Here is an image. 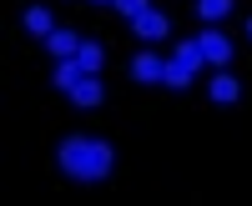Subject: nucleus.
Instances as JSON below:
<instances>
[{
  "label": "nucleus",
  "instance_id": "nucleus-1",
  "mask_svg": "<svg viewBox=\"0 0 252 206\" xmlns=\"http://www.w3.org/2000/svg\"><path fill=\"white\" fill-rule=\"evenodd\" d=\"M56 166H61V176L91 186V181H106L116 171V146L101 136H66L56 146Z\"/></svg>",
  "mask_w": 252,
  "mask_h": 206
},
{
  "label": "nucleus",
  "instance_id": "nucleus-2",
  "mask_svg": "<svg viewBox=\"0 0 252 206\" xmlns=\"http://www.w3.org/2000/svg\"><path fill=\"white\" fill-rule=\"evenodd\" d=\"M197 46H202V55H207V66H212V71H227V66H232V40H227L217 26H207V30L197 35Z\"/></svg>",
  "mask_w": 252,
  "mask_h": 206
},
{
  "label": "nucleus",
  "instance_id": "nucleus-3",
  "mask_svg": "<svg viewBox=\"0 0 252 206\" xmlns=\"http://www.w3.org/2000/svg\"><path fill=\"white\" fill-rule=\"evenodd\" d=\"M131 80H136V86H161V80H166V60L157 51H136L131 55Z\"/></svg>",
  "mask_w": 252,
  "mask_h": 206
},
{
  "label": "nucleus",
  "instance_id": "nucleus-4",
  "mask_svg": "<svg viewBox=\"0 0 252 206\" xmlns=\"http://www.w3.org/2000/svg\"><path fill=\"white\" fill-rule=\"evenodd\" d=\"M131 35L136 40H166V35H172V15H166V10H141L136 20H131Z\"/></svg>",
  "mask_w": 252,
  "mask_h": 206
},
{
  "label": "nucleus",
  "instance_id": "nucleus-5",
  "mask_svg": "<svg viewBox=\"0 0 252 206\" xmlns=\"http://www.w3.org/2000/svg\"><path fill=\"white\" fill-rule=\"evenodd\" d=\"M207 96H212V106H237L242 101V80L232 71H217L212 80H207Z\"/></svg>",
  "mask_w": 252,
  "mask_h": 206
},
{
  "label": "nucleus",
  "instance_id": "nucleus-6",
  "mask_svg": "<svg viewBox=\"0 0 252 206\" xmlns=\"http://www.w3.org/2000/svg\"><path fill=\"white\" fill-rule=\"evenodd\" d=\"M66 96H71V106H76V111H96L101 101H106V86H101L96 76H81V80H76V91H66Z\"/></svg>",
  "mask_w": 252,
  "mask_h": 206
},
{
  "label": "nucleus",
  "instance_id": "nucleus-7",
  "mask_svg": "<svg viewBox=\"0 0 252 206\" xmlns=\"http://www.w3.org/2000/svg\"><path fill=\"white\" fill-rule=\"evenodd\" d=\"M46 51H51L56 60H71V55L81 51V35H76V30H66V26H56V30L46 35Z\"/></svg>",
  "mask_w": 252,
  "mask_h": 206
},
{
  "label": "nucleus",
  "instance_id": "nucleus-8",
  "mask_svg": "<svg viewBox=\"0 0 252 206\" xmlns=\"http://www.w3.org/2000/svg\"><path fill=\"white\" fill-rule=\"evenodd\" d=\"M81 76H86V71H81V60L71 55V60H56V71H51V86L56 91H76V80Z\"/></svg>",
  "mask_w": 252,
  "mask_h": 206
},
{
  "label": "nucleus",
  "instance_id": "nucleus-9",
  "mask_svg": "<svg viewBox=\"0 0 252 206\" xmlns=\"http://www.w3.org/2000/svg\"><path fill=\"white\" fill-rule=\"evenodd\" d=\"M76 60H81V71H86V76H101V66H106V51H101V40H81Z\"/></svg>",
  "mask_w": 252,
  "mask_h": 206
},
{
  "label": "nucleus",
  "instance_id": "nucleus-10",
  "mask_svg": "<svg viewBox=\"0 0 252 206\" xmlns=\"http://www.w3.org/2000/svg\"><path fill=\"white\" fill-rule=\"evenodd\" d=\"M26 30H31L35 40H46V35L56 30V15H51L46 5H31V10H26Z\"/></svg>",
  "mask_w": 252,
  "mask_h": 206
},
{
  "label": "nucleus",
  "instance_id": "nucleus-11",
  "mask_svg": "<svg viewBox=\"0 0 252 206\" xmlns=\"http://www.w3.org/2000/svg\"><path fill=\"white\" fill-rule=\"evenodd\" d=\"M172 60H182V66L192 71V76H197V71L207 66V55H202V46H197V40H177V51H172Z\"/></svg>",
  "mask_w": 252,
  "mask_h": 206
},
{
  "label": "nucleus",
  "instance_id": "nucleus-12",
  "mask_svg": "<svg viewBox=\"0 0 252 206\" xmlns=\"http://www.w3.org/2000/svg\"><path fill=\"white\" fill-rule=\"evenodd\" d=\"M197 15L207 20V26H217V20L232 15V0H197Z\"/></svg>",
  "mask_w": 252,
  "mask_h": 206
},
{
  "label": "nucleus",
  "instance_id": "nucleus-13",
  "mask_svg": "<svg viewBox=\"0 0 252 206\" xmlns=\"http://www.w3.org/2000/svg\"><path fill=\"white\" fill-rule=\"evenodd\" d=\"M192 80H197V76L187 71L182 60H166V80H161V86H172V91H187V86H192Z\"/></svg>",
  "mask_w": 252,
  "mask_h": 206
},
{
  "label": "nucleus",
  "instance_id": "nucleus-14",
  "mask_svg": "<svg viewBox=\"0 0 252 206\" xmlns=\"http://www.w3.org/2000/svg\"><path fill=\"white\" fill-rule=\"evenodd\" d=\"M116 10H121L126 20H136L141 10H152V0H116Z\"/></svg>",
  "mask_w": 252,
  "mask_h": 206
},
{
  "label": "nucleus",
  "instance_id": "nucleus-15",
  "mask_svg": "<svg viewBox=\"0 0 252 206\" xmlns=\"http://www.w3.org/2000/svg\"><path fill=\"white\" fill-rule=\"evenodd\" d=\"M247 40H252V15H247Z\"/></svg>",
  "mask_w": 252,
  "mask_h": 206
},
{
  "label": "nucleus",
  "instance_id": "nucleus-16",
  "mask_svg": "<svg viewBox=\"0 0 252 206\" xmlns=\"http://www.w3.org/2000/svg\"><path fill=\"white\" fill-rule=\"evenodd\" d=\"M96 5H116V0H96Z\"/></svg>",
  "mask_w": 252,
  "mask_h": 206
}]
</instances>
